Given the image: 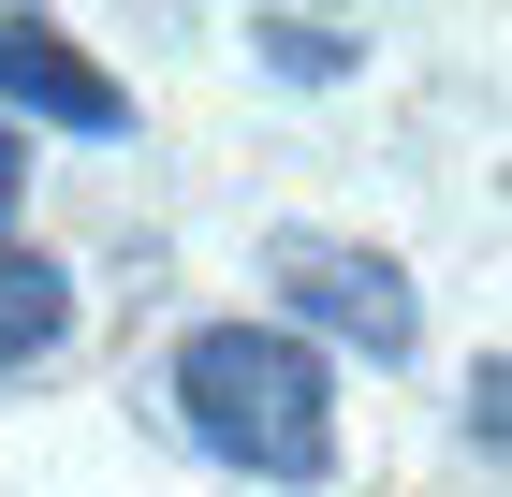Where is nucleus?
I'll return each instance as SVG.
<instances>
[{"label": "nucleus", "mask_w": 512, "mask_h": 497, "mask_svg": "<svg viewBox=\"0 0 512 497\" xmlns=\"http://www.w3.org/2000/svg\"><path fill=\"white\" fill-rule=\"evenodd\" d=\"M176 424L235 483H278V497L337 483V366L278 322H191L176 337Z\"/></svg>", "instance_id": "nucleus-1"}, {"label": "nucleus", "mask_w": 512, "mask_h": 497, "mask_svg": "<svg viewBox=\"0 0 512 497\" xmlns=\"http://www.w3.org/2000/svg\"><path fill=\"white\" fill-rule=\"evenodd\" d=\"M264 293H278V337H308L322 366H337V351H366V366H410V351H425V293H410V264L366 249V234L278 220L264 234Z\"/></svg>", "instance_id": "nucleus-2"}, {"label": "nucleus", "mask_w": 512, "mask_h": 497, "mask_svg": "<svg viewBox=\"0 0 512 497\" xmlns=\"http://www.w3.org/2000/svg\"><path fill=\"white\" fill-rule=\"evenodd\" d=\"M74 132V147H132V88L88 59L59 15H0V132Z\"/></svg>", "instance_id": "nucleus-3"}, {"label": "nucleus", "mask_w": 512, "mask_h": 497, "mask_svg": "<svg viewBox=\"0 0 512 497\" xmlns=\"http://www.w3.org/2000/svg\"><path fill=\"white\" fill-rule=\"evenodd\" d=\"M74 351V264L30 249V234H0V381H30Z\"/></svg>", "instance_id": "nucleus-4"}, {"label": "nucleus", "mask_w": 512, "mask_h": 497, "mask_svg": "<svg viewBox=\"0 0 512 497\" xmlns=\"http://www.w3.org/2000/svg\"><path fill=\"white\" fill-rule=\"evenodd\" d=\"M249 59H264L278 88H352L366 30H337V15H249Z\"/></svg>", "instance_id": "nucleus-5"}, {"label": "nucleus", "mask_w": 512, "mask_h": 497, "mask_svg": "<svg viewBox=\"0 0 512 497\" xmlns=\"http://www.w3.org/2000/svg\"><path fill=\"white\" fill-rule=\"evenodd\" d=\"M15 205H30V132H0V234H15Z\"/></svg>", "instance_id": "nucleus-6"}]
</instances>
